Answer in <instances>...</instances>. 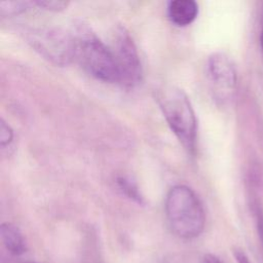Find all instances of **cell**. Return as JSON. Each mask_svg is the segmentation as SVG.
Returning <instances> with one entry per match:
<instances>
[{"instance_id": "obj_1", "label": "cell", "mask_w": 263, "mask_h": 263, "mask_svg": "<svg viewBox=\"0 0 263 263\" xmlns=\"http://www.w3.org/2000/svg\"><path fill=\"white\" fill-rule=\"evenodd\" d=\"M164 209L168 226L178 237L191 239L203 231L205 214L202 203L188 186L172 187L166 194Z\"/></svg>"}, {"instance_id": "obj_2", "label": "cell", "mask_w": 263, "mask_h": 263, "mask_svg": "<svg viewBox=\"0 0 263 263\" xmlns=\"http://www.w3.org/2000/svg\"><path fill=\"white\" fill-rule=\"evenodd\" d=\"M156 101L172 132L184 149L193 154L196 145L197 121L187 95L179 87L164 85L156 90Z\"/></svg>"}, {"instance_id": "obj_3", "label": "cell", "mask_w": 263, "mask_h": 263, "mask_svg": "<svg viewBox=\"0 0 263 263\" xmlns=\"http://www.w3.org/2000/svg\"><path fill=\"white\" fill-rule=\"evenodd\" d=\"M75 59L95 78L104 82H120L119 70L112 48L82 25L73 32Z\"/></svg>"}, {"instance_id": "obj_4", "label": "cell", "mask_w": 263, "mask_h": 263, "mask_svg": "<svg viewBox=\"0 0 263 263\" xmlns=\"http://www.w3.org/2000/svg\"><path fill=\"white\" fill-rule=\"evenodd\" d=\"M25 39L40 55L58 66L75 60L73 33L57 28H33L24 32Z\"/></svg>"}, {"instance_id": "obj_5", "label": "cell", "mask_w": 263, "mask_h": 263, "mask_svg": "<svg viewBox=\"0 0 263 263\" xmlns=\"http://www.w3.org/2000/svg\"><path fill=\"white\" fill-rule=\"evenodd\" d=\"M120 75V83L125 86L138 84L142 78V65L136 44L124 27L114 33L112 47Z\"/></svg>"}, {"instance_id": "obj_6", "label": "cell", "mask_w": 263, "mask_h": 263, "mask_svg": "<svg viewBox=\"0 0 263 263\" xmlns=\"http://www.w3.org/2000/svg\"><path fill=\"white\" fill-rule=\"evenodd\" d=\"M209 79L219 96H228L236 85L237 77L231 60L222 52L209 57L206 64Z\"/></svg>"}, {"instance_id": "obj_7", "label": "cell", "mask_w": 263, "mask_h": 263, "mask_svg": "<svg viewBox=\"0 0 263 263\" xmlns=\"http://www.w3.org/2000/svg\"><path fill=\"white\" fill-rule=\"evenodd\" d=\"M198 5L193 0H174L167 5V15L173 24L179 27L190 25L196 18Z\"/></svg>"}, {"instance_id": "obj_8", "label": "cell", "mask_w": 263, "mask_h": 263, "mask_svg": "<svg viewBox=\"0 0 263 263\" xmlns=\"http://www.w3.org/2000/svg\"><path fill=\"white\" fill-rule=\"evenodd\" d=\"M0 234L3 245L11 254L18 256L26 252V242L17 226L12 223H3L0 227Z\"/></svg>"}, {"instance_id": "obj_9", "label": "cell", "mask_w": 263, "mask_h": 263, "mask_svg": "<svg viewBox=\"0 0 263 263\" xmlns=\"http://www.w3.org/2000/svg\"><path fill=\"white\" fill-rule=\"evenodd\" d=\"M117 185L119 187V189L122 191V193L124 195H126L129 199L134 200L135 202L139 203V204H144L145 200L143 195L141 194L138 186L136 185V183L127 178V177H118L117 178Z\"/></svg>"}, {"instance_id": "obj_10", "label": "cell", "mask_w": 263, "mask_h": 263, "mask_svg": "<svg viewBox=\"0 0 263 263\" xmlns=\"http://www.w3.org/2000/svg\"><path fill=\"white\" fill-rule=\"evenodd\" d=\"M35 2L31 1H4L0 3V14L1 16H10L20 14L30 9Z\"/></svg>"}, {"instance_id": "obj_11", "label": "cell", "mask_w": 263, "mask_h": 263, "mask_svg": "<svg viewBox=\"0 0 263 263\" xmlns=\"http://www.w3.org/2000/svg\"><path fill=\"white\" fill-rule=\"evenodd\" d=\"M68 2L66 1H58V0H42L35 1V5L50 11H61L68 6Z\"/></svg>"}, {"instance_id": "obj_12", "label": "cell", "mask_w": 263, "mask_h": 263, "mask_svg": "<svg viewBox=\"0 0 263 263\" xmlns=\"http://www.w3.org/2000/svg\"><path fill=\"white\" fill-rule=\"evenodd\" d=\"M13 139V132L4 119L0 120V145L2 148L9 145Z\"/></svg>"}, {"instance_id": "obj_13", "label": "cell", "mask_w": 263, "mask_h": 263, "mask_svg": "<svg viewBox=\"0 0 263 263\" xmlns=\"http://www.w3.org/2000/svg\"><path fill=\"white\" fill-rule=\"evenodd\" d=\"M254 212H255V219H256L258 234L260 236V240L263 246V210L258 203H256L254 208Z\"/></svg>"}, {"instance_id": "obj_14", "label": "cell", "mask_w": 263, "mask_h": 263, "mask_svg": "<svg viewBox=\"0 0 263 263\" xmlns=\"http://www.w3.org/2000/svg\"><path fill=\"white\" fill-rule=\"evenodd\" d=\"M233 255L236 259V262L237 263H251L248 256L245 254V252H242L241 250H238V249H235L233 251Z\"/></svg>"}, {"instance_id": "obj_15", "label": "cell", "mask_w": 263, "mask_h": 263, "mask_svg": "<svg viewBox=\"0 0 263 263\" xmlns=\"http://www.w3.org/2000/svg\"><path fill=\"white\" fill-rule=\"evenodd\" d=\"M203 263H223L217 256L213 254H205L202 259Z\"/></svg>"}, {"instance_id": "obj_16", "label": "cell", "mask_w": 263, "mask_h": 263, "mask_svg": "<svg viewBox=\"0 0 263 263\" xmlns=\"http://www.w3.org/2000/svg\"><path fill=\"white\" fill-rule=\"evenodd\" d=\"M260 43H261V49H262V53H263V29H262V33H261V38H260Z\"/></svg>"}, {"instance_id": "obj_17", "label": "cell", "mask_w": 263, "mask_h": 263, "mask_svg": "<svg viewBox=\"0 0 263 263\" xmlns=\"http://www.w3.org/2000/svg\"><path fill=\"white\" fill-rule=\"evenodd\" d=\"M165 263H179V262H176V261H172V260H168V261H166Z\"/></svg>"}, {"instance_id": "obj_18", "label": "cell", "mask_w": 263, "mask_h": 263, "mask_svg": "<svg viewBox=\"0 0 263 263\" xmlns=\"http://www.w3.org/2000/svg\"><path fill=\"white\" fill-rule=\"evenodd\" d=\"M24 263H36V262H33V261H26V262H24Z\"/></svg>"}]
</instances>
